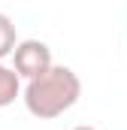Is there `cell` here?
Listing matches in <instances>:
<instances>
[{"label":"cell","mask_w":127,"mask_h":130,"mask_svg":"<svg viewBox=\"0 0 127 130\" xmlns=\"http://www.w3.org/2000/svg\"><path fill=\"white\" fill-rule=\"evenodd\" d=\"M82 97V79L64 64H55L45 76L33 79L24 85V109L39 121H52L61 118L64 112H70Z\"/></svg>","instance_id":"1"},{"label":"cell","mask_w":127,"mask_h":130,"mask_svg":"<svg viewBox=\"0 0 127 130\" xmlns=\"http://www.w3.org/2000/svg\"><path fill=\"white\" fill-rule=\"evenodd\" d=\"M52 67H55L52 48H49L42 39H24V42H18V48H15V55H12V70H15L24 82H33V79L45 76Z\"/></svg>","instance_id":"2"},{"label":"cell","mask_w":127,"mask_h":130,"mask_svg":"<svg viewBox=\"0 0 127 130\" xmlns=\"http://www.w3.org/2000/svg\"><path fill=\"white\" fill-rule=\"evenodd\" d=\"M24 91H21V76L12 70V67H6L0 61V109H6V106H12L15 97H21Z\"/></svg>","instance_id":"3"},{"label":"cell","mask_w":127,"mask_h":130,"mask_svg":"<svg viewBox=\"0 0 127 130\" xmlns=\"http://www.w3.org/2000/svg\"><path fill=\"white\" fill-rule=\"evenodd\" d=\"M15 48H18V33H15V24H12V18H9V15H3V12H0V61H3V58H9V55H15Z\"/></svg>","instance_id":"4"},{"label":"cell","mask_w":127,"mask_h":130,"mask_svg":"<svg viewBox=\"0 0 127 130\" xmlns=\"http://www.w3.org/2000/svg\"><path fill=\"white\" fill-rule=\"evenodd\" d=\"M73 130H97V127H88V124H79V127H73Z\"/></svg>","instance_id":"5"}]
</instances>
